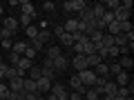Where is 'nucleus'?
Returning <instances> with one entry per match:
<instances>
[{
	"instance_id": "obj_21",
	"label": "nucleus",
	"mask_w": 134,
	"mask_h": 100,
	"mask_svg": "<svg viewBox=\"0 0 134 100\" xmlns=\"http://www.w3.org/2000/svg\"><path fill=\"white\" fill-rule=\"evenodd\" d=\"M29 47V42H14V47H11V51L18 53V56H25V49Z\"/></svg>"
},
{
	"instance_id": "obj_14",
	"label": "nucleus",
	"mask_w": 134,
	"mask_h": 100,
	"mask_svg": "<svg viewBox=\"0 0 134 100\" xmlns=\"http://www.w3.org/2000/svg\"><path fill=\"white\" fill-rule=\"evenodd\" d=\"M18 27H20V24H18V20H16V18H5V22H2V29H9V31H18Z\"/></svg>"
},
{
	"instance_id": "obj_5",
	"label": "nucleus",
	"mask_w": 134,
	"mask_h": 100,
	"mask_svg": "<svg viewBox=\"0 0 134 100\" xmlns=\"http://www.w3.org/2000/svg\"><path fill=\"white\" fill-rule=\"evenodd\" d=\"M52 96H56V100H67V89L60 82H56V85H52Z\"/></svg>"
},
{
	"instance_id": "obj_3",
	"label": "nucleus",
	"mask_w": 134,
	"mask_h": 100,
	"mask_svg": "<svg viewBox=\"0 0 134 100\" xmlns=\"http://www.w3.org/2000/svg\"><path fill=\"white\" fill-rule=\"evenodd\" d=\"M72 67L76 69V73H81V71H85V69H90V67H87V58L83 56V53H76V56L72 58Z\"/></svg>"
},
{
	"instance_id": "obj_10",
	"label": "nucleus",
	"mask_w": 134,
	"mask_h": 100,
	"mask_svg": "<svg viewBox=\"0 0 134 100\" xmlns=\"http://www.w3.org/2000/svg\"><path fill=\"white\" fill-rule=\"evenodd\" d=\"M116 91H119V87H116V82L112 80V78H107L105 87H103V96H116Z\"/></svg>"
},
{
	"instance_id": "obj_32",
	"label": "nucleus",
	"mask_w": 134,
	"mask_h": 100,
	"mask_svg": "<svg viewBox=\"0 0 134 100\" xmlns=\"http://www.w3.org/2000/svg\"><path fill=\"white\" fill-rule=\"evenodd\" d=\"M18 60H20V56H18V53L9 51V67H16V65H18Z\"/></svg>"
},
{
	"instance_id": "obj_13",
	"label": "nucleus",
	"mask_w": 134,
	"mask_h": 100,
	"mask_svg": "<svg viewBox=\"0 0 134 100\" xmlns=\"http://www.w3.org/2000/svg\"><path fill=\"white\" fill-rule=\"evenodd\" d=\"M63 29H65V33H76L78 31V18H69L63 24Z\"/></svg>"
},
{
	"instance_id": "obj_11",
	"label": "nucleus",
	"mask_w": 134,
	"mask_h": 100,
	"mask_svg": "<svg viewBox=\"0 0 134 100\" xmlns=\"http://www.w3.org/2000/svg\"><path fill=\"white\" fill-rule=\"evenodd\" d=\"M78 20H81L83 24H90L92 20H94V14H92V7H85V9L78 14Z\"/></svg>"
},
{
	"instance_id": "obj_2",
	"label": "nucleus",
	"mask_w": 134,
	"mask_h": 100,
	"mask_svg": "<svg viewBox=\"0 0 134 100\" xmlns=\"http://www.w3.org/2000/svg\"><path fill=\"white\" fill-rule=\"evenodd\" d=\"M85 7H87L85 0H67V2H63V9L65 11H78V14H81Z\"/></svg>"
},
{
	"instance_id": "obj_19",
	"label": "nucleus",
	"mask_w": 134,
	"mask_h": 100,
	"mask_svg": "<svg viewBox=\"0 0 134 100\" xmlns=\"http://www.w3.org/2000/svg\"><path fill=\"white\" fill-rule=\"evenodd\" d=\"M107 65H110V62H100V65H96L94 67V73L100 76V78H107Z\"/></svg>"
},
{
	"instance_id": "obj_29",
	"label": "nucleus",
	"mask_w": 134,
	"mask_h": 100,
	"mask_svg": "<svg viewBox=\"0 0 134 100\" xmlns=\"http://www.w3.org/2000/svg\"><path fill=\"white\" fill-rule=\"evenodd\" d=\"M18 24H23V27L27 29L29 24H34V18H31V16H25V14H23V16H20V20H18Z\"/></svg>"
},
{
	"instance_id": "obj_33",
	"label": "nucleus",
	"mask_w": 134,
	"mask_h": 100,
	"mask_svg": "<svg viewBox=\"0 0 134 100\" xmlns=\"http://www.w3.org/2000/svg\"><path fill=\"white\" fill-rule=\"evenodd\" d=\"M0 36H2V40H11L16 33H14V31H9V29H0Z\"/></svg>"
},
{
	"instance_id": "obj_24",
	"label": "nucleus",
	"mask_w": 134,
	"mask_h": 100,
	"mask_svg": "<svg viewBox=\"0 0 134 100\" xmlns=\"http://www.w3.org/2000/svg\"><path fill=\"white\" fill-rule=\"evenodd\" d=\"M92 14H94V18H103V14H105V7H103V2H96V5L92 7Z\"/></svg>"
},
{
	"instance_id": "obj_28",
	"label": "nucleus",
	"mask_w": 134,
	"mask_h": 100,
	"mask_svg": "<svg viewBox=\"0 0 134 100\" xmlns=\"http://www.w3.org/2000/svg\"><path fill=\"white\" fill-rule=\"evenodd\" d=\"M14 78H18L16 67H7V71H5V80H14Z\"/></svg>"
},
{
	"instance_id": "obj_20",
	"label": "nucleus",
	"mask_w": 134,
	"mask_h": 100,
	"mask_svg": "<svg viewBox=\"0 0 134 100\" xmlns=\"http://www.w3.org/2000/svg\"><path fill=\"white\" fill-rule=\"evenodd\" d=\"M58 42H60V47H72V45H74L72 33H63L60 38H58Z\"/></svg>"
},
{
	"instance_id": "obj_26",
	"label": "nucleus",
	"mask_w": 134,
	"mask_h": 100,
	"mask_svg": "<svg viewBox=\"0 0 134 100\" xmlns=\"http://www.w3.org/2000/svg\"><path fill=\"white\" fill-rule=\"evenodd\" d=\"M56 76H58V73L54 71V69H43V78H47L52 85H54V80H56Z\"/></svg>"
},
{
	"instance_id": "obj_9",
	"label": "nucleus",
	"mask_w": 134,
	"mask_h": 100,
	"mask_svg": "<svg viewBox=\"0 0 134 100\" xmlns=\"http://www.w3.org/2000/svg\"><path fill=\"white\" fill-rule=\"evenodd\" d=\"M23 80L25 78H14V80H9V91L11 93H23Z\"/></svg>"
},
{
	"instance_id": "obj_1",
	"label": "nucleus",
	"mask_w": 134,
	"mask_h": 100,
	"mask_svg": "<svg viewBox=\"0 0 134 100\" xmlns=\"http://www.w3.org/2000/svg\"><path fill=\"white\" fill-rule=\"evenodd\" d=\"M78 76V80H81V85L83 87H94V80H96V73H94V69H85V71H81V73H76Z\"/></svg>"
},
{
	"instance_id": "obj_15",
	"label": "nucleus",
	"mask_w": 134,
	"mask_h": 100,
	"mask_svg": "<svg viewBox=\"0 0 134 100\" xmlns=\"http://www.w3.org/2000/svg\"><path fill=\"white\" fill-rule=\"evenodd\" d=\"M27 78H31V80H38V78H43V67L34 65L31 69H29V71H27Z\"/></svg>"
},
{
	"instance_id": "obj_27",
	"label": "nucleus",
	"mask_w": 134,
	"mask_h": 100,
	"mask_svg": "<svg viewBox=\"0 0 134 100\" xmlns=\"http://www.w3.org/2000/svg\"><path fill=\"white\" fill-rule=\"evenodd\" d=\"M100 45H103V47H112V45H114V36H110V33H103V40H100Z\"/></svg>"
},
{
	"instance_id": "obj_8",
	"label": "nucleus",
	"mask_w": 134,
	"mask_h": 100,
	"mask_svg": "<svg viewBox=\"0 0 134 100\" xmlns=\"http://www.w3.org/2000/svg\"><path fill=\"white\" fill-rule=\"evenodd\" d=\"M112 14H114V20H116V22H127V20H130V11L123 9V7H119V9L112 11Z\"/></svg>"
},
{
	"instance_id": "obj_17",
	"label": "nucleus",
	"mask_w": 134,
	"mask_h": 100,
	"mask_svg": "<svg viewBox=\"0 0 134 100\" xmlns=\"http://www.w3.org/2000/svg\"><path fill=\"white\" fill-rule=\"evenodd\" d=\"M116 62L121 65V69H123V71H130V69H132V65H134L130 56H121V60H116Z\"/></svg>"
},
{
	"instance_id": "obj_4",
	"label": "nucleus",
	"mask_w": 134,
	"mask_h": 100,
	"mask_svg": "<svg viewBox=\"0 0 134 100\" xmlns=\"http://www.w3.org/2000/svg\"><path fill=\"white\" fill-rule=\"evenodd\" d=\"M18 5H20V9H23V14H25V16H31L34 20L38 18V11H36V7H34L29 0H18Z\"/></svg>"
},
{
	"instance_id": "obj_31",
	"label": "nucleus",
	"mask_w": 134,
	"mask_h": 100,
	"mask_svg": "<svg viewBox=\"0 0 134 100\" xmlns=\"http://www.w3.org/2000/svg\"><path fill=\"white\" fill-rule=\"evenodd\" d=\"M100 20H103V24H105V27H107V24H110L112 20H114V14H112V11H105V14H103V18H100Z\"/></svg>"
},
{
	"instance_id": "obj_39",
	"label": "nucleus",
	"mask_w": 134,
	"mask_h": 100,
	"mask_svg": "<svg viewBox=\"0 0 134 100\" xmlns=\"http://www.w3.org/2000/svg\"><path fill=\"white\" fill-rule=\"evenodd\" d=\"M114 100H125V98H121V96H114Z\"/></svg>"
},
{
	"instance_id": "obj_30",
	"label": "nucleus",
	"mask_w": 134,
	"mask_h": 100,
	"mask_svg": "<svg viewBox=\"0 0 134 100\" xmlns=\"http://www.w3.org/2000/svg\"><path fill=\"white\" fill-rule=\"evenodd\" d=\"M36 56H38V51H36V49H34L31 45H29V47L25 49V58H29V60H34V58H36Z\"/></svg>"
},
{
	"instance_id": "obj_12",
	"label": "nucleus",
	"mask_w": 134,
	"mask_h": 100,
	"mask_svg": "<svg viewBox=\"0 0 134 100\" xmlns=\"http://www.w3.org/2000/svg\"><path fill=\"white\" fill-rule=\"evenodd\" d=\"M116 82V87H127L130 85V71H121L116 78H112Z\"/></svg>"
},
{
	"instance_id": "obj_36",
	"label": "nucleus",
	"mask_w": 134,
	"mask_h": 100,
	"mask_svg": "<svg viewBox=\"0 0 134 100\" xmlns=\"http://www.w3.org/2000/svg\"><path fill=\"white\" fill-rule=\"evenodd\" d=\"M67 100H83V96L76 93V91H72V93H67Z\"/></svg>"
},
{
	"instance_id": "obj_34",
	"label": "nucleus",
	"mask_w": 134,
	"mask_h": 100,
	"mask_svg": "<svg viewBox=\"0 0 134 100\" xmlns=\"http://www.w3.org/2000/svg\"><path fill=\"white\" fill-rule=\"evenodd\" d=\"M40 9H43V11H47V14H52V11L56 9V5H54V2H49V0H47V2H43V7H40Z\"/></svg>"
},
{
	"instance_id": "obj_35",
	"label": "nucleus",
	"mask_w": 134,
	"mask_h": 100,
	"mask_svg": "<svg viewBox=\"0 0 134 100\" xmlns=\"http://www.w3.org/2000/svg\"><path fill=\"white\" fill-rule=\"evenodd\" d=\"M63 33H65V29H63V24H56V27H54V36H58V38H60Z\"/></svg>"
},
{
	"instance_id": "obj_16",
	"label": "nucleus",
	"mask_w": 134,
	"mask_h": 100,
	"mask_svg": "<svg viewBox=\"0 0 134 100\" xmlns=\"http://www.w3.org/2000/svg\"><path fill=\"white\" fill-rule=\"evenodd\" d=\"M23 89L27 91V93H36V91H38V89H36V80H31V78H25V80H23Z\"/></svg>"
},
{
	"instance_id": "obj_38",
	"label": "nucleus",
	"mask_w": 134,
	"mask_h": 100,
	"mask_svg": "<svg viewBox=\"0 0 134 100\" xmlns=\"http://www.w3.org/2000/svg\"><path fill=\"white\" fill-rule=\"evenodd\" d=\"M0 67H7V62H5V58H2V53H0Z\"/></svg>"
},
{
	"instance_id": "obj_23",
	"label": "nucleus",
	"mask_w": 134,
	"mask_h": 100,
	"mask_svg": "<svg viewBox=\"0 0 134 100\" xmlns=\"http://www.w3.org/2000/svg\"><path fill=\"white\" fill-rule=\"evenodd\" d=\"M58 56H63V53H60V47H58V45H54V47H49V49H47V58H49V60H56Z\"/></svg>"
},
{
	"instance_id": "obj_37",
	"label": "nucleus",
	"mask_w": 134,
	"mask_h": 100,
	"mask_svg": "<svg viewBox=\"0 0 134 100\" xmlns=\"http://www.w3.org/2000/svg\"><path fill=\"white\" fill-rule=\"evenodd\" d=\"M0 47H5V49H9V51H11V47H14V42H11V40H2V42H0Z\"/></svg>"
},
{
	"instance_id": "obj_18",
	"label": "nucleus",
	"mask_w": 134,
	"mask_h": 100,
	"mask_svg": "<svg viewBox=\"0 0 134 100\" xmlns=\"http://www.w3.org/2000/svg\"><path fill=\"white\" fill-rule=\"evenodd\" d=\"M38 31H40V29L36 27V24H29V27L25 29V33H27V38H29V42H31V40H36V38H38Z\"/></svg>"
},
{
	"instance_id": "obj_40",
	"label": "nucleus",
	"mask_w": 134,
	"mask_h": 100,
	"mask_svg": "<svg viewBox=\"0 0 134 100\" xmlns=\"http://www.w3.org/2000/svg\"><path fill=\"white\" fill-rule=\"evenodd\" d=\"M38 100H47V98H45V96H40V98H38Z\"/></svg>"
},
{
	"instance_id": "obj_22",
	"label": "nucleus",
	"mask_w": 134,
	"mask_h": 100,
	"mask_svg": "<svg viewBox=\"0 0 134 100\" xmlns=\"http://www.w3.org/2000/svg\"><path fill=\"white\" fill-rule=\"evenodd\" d=\"M127 36L125 33H119V36H114V47H127Z\"/></svg>"
},
{
	"instance_id": "obj_7",
	"label": "nucleus",
	"mask_w": 134,
	"mask_h": 100,
	"mask_svg": "<svg viewBox=\"0 0 134 100\" xmlns=\"http://www.w3.org/2000/svg\"><path fill=\"white\" fill-rule=\"evenodd\" d=\"M36 89H38V93H47V91H52V82L47 78H38L36 80Z\"/></svg>"
},
{
	"instance_id": "obj_6",
	"label": "nucleus",
	"mask_w": 134,
	"mask_h": 100,
	"mask_svg": "<svg viewBox=\"0 0 134 100\" xmlns=\"http://www.w3.org/2000/svg\"><path fill=\"white\" fill-rule=\"evenodd\" d=\"M67 67H69V60H67L65 56H58L56 60H54V71H56V73H60V71H65Z\"/></svg>"
},
{
	"instance_id": "obj_41",
	"label": "nucleus",
	"mask_w": 134,
	"mask_h": 100,
	"mask_svg": "<svg viewBox=\"0 0 134 100\" xmlns=\"http://www.w3.org/2000/svg\"><path fill=\"white\" fill-rule=\"evenodd\" d=\"M0 42H2V36H0Z\"/></svg>"
},
{
	"instance_id": "obj_25",
	"label": "nucleus",
	"mask_w": 134,
	"mask_h": 100,
	"mask_svg": "<svg viewBox=\"0 0 134 100\" xmlns=\"http://www.w3.org/2000/svg\"><path fill=\"white\" fill-rule=\"evenodd\" d=\"M103 7H105V11H116L121 7L119 0H107V2H103Z\"/></svg>"
}]
</instances>
